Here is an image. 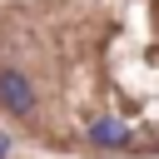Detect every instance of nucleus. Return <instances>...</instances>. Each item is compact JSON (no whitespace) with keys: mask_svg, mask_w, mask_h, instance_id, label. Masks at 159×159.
Returning <instances> with one entry per match:
<instances>
[{"mask_svg":"<svg viewBox=\"0 0 159 159\" xmlns=\"http://www.w3.org/2000/svg\"><path fill=\"white\" fill-rule=\"evenodd\" d=\"M89 144H99V149H119V144H129V129H124L119 119H94V124H89Z\"/></svg>","mask_w":159,"mask_h":159,"instance_id":"nucleus-2","label":"nucleus"},{"mask_svg":"<svg viewBox=\"0 0 159 159\" xmlns=\"http://www.w3.org/2000/svg\"><path fill=\"white\" fill-rule=\"evenodd\" d=\"M0 109L10 119H30L35 114V84L20 70H0Z\"/></svg>","mask_w":159,"mask_h":159,"instance_id":"nucleus-1","label":"nucleus"},{"mask_svg":"<svg viewBox=\"0 0 159 159\" xmlns=\"http://www.w3.org/2000/svg\"><path fill=\"white\" fill-rule=\"evenodd\" d=\"M5 154H10V139H5V134H0V159H5Z\"/></svg>","mask_w":159,"mask_h":159,"instance_id":"nucleus-3","label":"nucleus"}]
</instances>
